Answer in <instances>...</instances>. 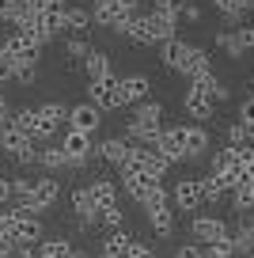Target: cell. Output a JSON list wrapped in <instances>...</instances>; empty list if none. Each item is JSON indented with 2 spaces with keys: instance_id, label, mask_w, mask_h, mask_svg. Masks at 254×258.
Segmentation results:
<instances>
[{
  "instance_id": "6da1fadb",
  "label": "cell",
  "mask_w": 254,
  "mask_h": 258,
  "mask_svg": "<svg viewBox=\"0 0 254 258\" xmlns=\"http://www.w3.org/2000/svg\"><path fill=\"white\" fill-rule=\"evenodd\" d=\"M125 34L133 42H141V46H152V42L163 46L167 38H178V34H175V19L163 16V12H156V8L133 16V19H129V27H125Z\"/></svg>"
},
{
  "instance_id": "7a4b0ae2",
  "label": "cell",
  "mask_w": 254,
  "mask_h": 258,
  "mask_svg": "<svg viewBox=\"0 0 254 258\" xmlns=\"http://www.w3.org/2000/svg\"><path fill=\"white\" fill-rule=\"evenodd\" d=\"M159 133H163V106L156 99H144L141 106L129 118V141H141V145H156Z\"/></svg>"
},
{
  "instance_id": "3957f363",
  "label": "cell",
  "mask_w": 254,
  "mask_h": 258,
  "mask_svg": "<svg viewBox=\"0 0 254 258\" xmlns=\"http://www.w3.org/2000/svg\"><path fill=\"white\" fill-rule=\"evenodd\" d=\"M201 57H205V49L190 46V42H182V38H167L163 46H159V61H163L167 69H175V73H186V76L194 73V64H198Z\"/></svg>"
},
{
  "instance_id": "277c9868",
  "label": "cell",
  "mask_w": 254,
  "mask_h": 258,
  "mask_svg": "<svg viewBox=\"0 0 254 258\" xmlns=\"http://www.w3.org/2000/svg\"><path fill=\"white\" fill-rule=\"evenodd\" d=\"M57 198H61V182H57L53 175H42V178H38V186H34V194L27 198V202H19L16 209H19V213H31V217H38V213H42V209H49Z\"/></svg>"
},
{
  "instance_id": "5b68a950",
  "label": "cell",
  "mask_w": 254,
  "mask_h": 258,
  "mask_svg": "<svg viewBox=\"0 0 254 258\" xmlns=\"http://www.w3.org/2000/svg\"><path fill=\"white\" fill-rule=\"evenodd\" d=\"M4 53L16 61V69H31V64H38V53H42V46L38 42H31L27 34H19V31H12L8 38H4Z\"/></svg>"
},
{
  "instance_id": "8992f818",
  "label": "cell",
  "mask_w": 254,
  "mask_h": 258,
  "mask_svg": "<svg viewBox=\"0 0 254 258\" xmlns=\"http://www.w3.org/2000/svg\"><path fill=\"white\" fill-rule=\"evenodd\" d=\"M88 91H91L88 103H95L99 110H118V106H125V95H121V80H118V76H103V80H95Z\"/></svg>"
},
{
  "instance_id": "52a82bcc",
  "label": "cell",
  "mask_w": 254,
  "mask_h": 258,
  "mask_svg": "<svg viewBox=\"0 0 254 258\" xmlns=\"http://www.w3.org/2000/svg\"><path fill=\"white\" fill-rule=\"evenodd\" d=\"M91 19H95L99 27H110V31H118V34H125V27H129V12L121 8L118 0H95V8H91Z\"/></svg>"
},
{
  "instance_id": "ba28073f",
  "label": "cell",
  "mask_w": 254,
  "mask_h": 258,
  "mask_svg": "<svg viewBox=\"0 0 254 258\" xmlns=\"http://www.w3.org/2000/svg\"><path fill=\"white\" fill-rule=\"evenodd\" d=\"M213 91L209 88H198V84H190V88H186V95H182V110L190 114L194 121H201V125H205V118H213Z\"/></svg>"
},
{
  "instance_id": "9c48e42d",
  "label": "cell",
  "mask_w": 254,
  "mask_h": 258,
  "mask_svg": "<svg viewBox=\"0 0 254 258\" xmlns=\"http://www.w3.org/2000/svg\"><path fill=\"white\" fill-rule=\"evenodd\" d=\"M125 167H141V171H148L152 178H159V182H163V175H167V167H171V163H167V156L159 152L156 145H141Z\"/></svg>"
},
{
  "instance_id": "30bf717a",
  "label": "cell",
  "mask_w": 254,
  "mask_h": 258,
  "mask_svg": "<svg viewBox=\"0 0 254 258\" xmlns=\"http://www.w3.org/2000/svg\"><path fill=\"white\" fill-rule=\"evenodd\" d=\"M121 182H125V194L129 198H137V202H148L152 198V190L159 186V178H152L148 171H141V167H121Z\"/></svg>"
},
{
  "instance_id": "8fae6325",
  "label": "cell",
  "mask_w": 254,
  "mask_h": 258,
  "mask_svg": "<svg viewBox=\"0 0 254 258\" xmlns=\"http://www.w3.org/2000/svg\"><path fill=\"white\" fill-rule=\"evenodd\" d=\"M61 148L69 156V167H84L91 160V133H80V129H69L61 137Z\"/></svg>"
},
{
  "instance_id": "7c38bea8",
  "label": "cell",
  "mask_w": 254,
  "mask_h": 258,
  "mask_svg": "<svg viewBox=\"0 0 254 258\" xmlns=\"http://www.w3.org/2000/svg\"><path fill=\"white\" fill-rule=\"evenodd\" d=\"M190 232H194V239H201L209 247V243H231V228L224 224L220 217H198L190 224Z\"/></svg>"
},
{
  "instance_id": "4fadbf2b",
  "label": "cell",
  "mask_w": 254,
  "mask_h": 258,
  "mask_svg": "<svg viewBox=\"0 0 254 258\" xmlns=\"http://www.w3.org/2000/svg\"><path fill=\"white\" fill-rule=\"evenodd\" d=\"M8 239H16V247H23V243H31V247H38L42 239H46V232H42V220L31 217V213H19L16 224H12Z\"/></svg>"
},
{
  "instance_id": "5bb4252c",
  "label": "cell",
  "mask_w": 254,
  "mask_h": 258,
  "mask_svg": "<svg viewBox=\"0 0 254 258\" xmlns=\"http://www.w3.org/2000/svg\"><path fill=\"white\" fill-rule=\"evenodd\" d=\"M12 121H16V125L23 129L31 141H49V137L57 133V125H49V121L42 118V110H19Z\"/></svg>"
},
{
  "instance_id": "9a60e30c",
  "label": "cell",
  "mask_w": 254,
  "mask_h": 258,
  "mask_svg": "<svg viewBox=\"0 0 254 258\" xmlns=\"http://www.w3.org/2000/svg\"><path fill=\"white\" fill-rule=\"evenodd\" d=\"M156 148L167 156V163H182V160H190V156H186V133H182V125L163 129V133H159V141H156Z\"/></svg>"
},
{
  "instance_id": "2e32d148",
  "label": "cell",
  "mask_w": 254,
  "mask_h": 258,
  "mask_svg": "<svg viewBox=\"0 0 254 258\" xmlns=\"http://www.w3.org/2000/svg\"><path fill=\"white\" fill-rule=\"evenodd\" d=\"M171 202H175L182 213L198 209V205H201V178H194V175L178 178V182H175V190H171Z\"/></svg>"
},
{
  "instance_id": "e0dca14e",
  "label": "cell",
  "mask_w": 254,
  "mask_h": 258,
  "mask_svg": "<svg viewBox=\"0 0 254 258\" xmlns=\"http://www.w3.org/2000/svg\"><path fill=\"white\" fill-rule=\"evenodd\" d=\"M103 125V110L95 103H80L69 110V129H80V133H95Z\"/></svg>"
},
{
  "instance_id": "ac0fdd59",
  "label": "cell",
  "mask_w": 254,
  "mask_h": 258,
  "mask_svg": "<svg viewBox=\"0 0 254 258\" xmlns=\"http://www.w3.org/2000/svg\"><path fill=\"white\" fill-rule=\"evenodd\" d=\"M133 141L129 137H106L103 145H99V156H103L106 163H114V167H125L129 160H133Z\"/></svg>"
},
{
  "instance_id": "d6986e66",
  "label": "cell",
  "mask_w": 254,
  "mask_h": 258,
  "mask_svg": "<svg viewBox=\"0 0 254 258\" xmlns=\"http://www.w3.org/2000/svg\"><path fill=\"white\" fill-rule=\"evenodd\" d=\"M31 145H34V141L27 137V133H23V129H19L12 118H4V121H0V148H4L8 156H19V152H27Z\"/></svg>"
},
{
  "instance_id": "ffe728a7",
  "label": "cell",
  "mask_w": 254,
  "mask_h": 258,
  "mask_svg": "<svg viewBox=\"0 0 254 258\" xmlns=\"http://www.w3.org/2000/svg\"><path fill=\"white\" fill-rule=\"evenodd\" d=\"M182 133H186V156L190 160H201V156L209 152V129L201 125V121H194V125H182Z\"/></svg>"
},
{
  "instance_id": "44dd1931",
  "label": "cell",
  "mask_w": 254,
  "mask_h": 258,
  "mask_svg": "<svg viewBox=\"0 0 254 258\" xmlns=\"http://www.w3.org/2000/svg\"><path fill=\"white\" fill-rule=\"evenodd\" d=\"M88 190H91V202L99 205V213L118 209V186H114L110 178H95V182H91Z\"/></svg>"
},
{
  "instance_id": "7402d4cb",
  "label": "cell",
  "mask_w": 254,
  "mask_h": 258,
  "mask_svg": "<svg viewBox=\"0 0 254 258\" xmlns=\"http://www.w3.org/2000/svg\"><path fill=\"white\" fill-rule=\"evenodd\" d=\"M148 91H152V80H148V76H141V73L121 76V95H125V106H129V103H144V99H148Z\"/></svg>"
},
{
  "instance_id": "603a6c76",
  "label": "cell",
  "mask_w": 254,
  "mask_h": 258,
  "mask_svg": "<svg viewBox=\"0 0 254 258\" xmlns=\"http://www.w3.org/2000/svg\"><path fill=\"white\" fill-rule=\"evenodd\" d=\"M231 247L243 250V254H250V250H254V217H250V213L239 217V224L231 228Z\"/></svg>"
},
{
  "instance_id": "cb8c5ba5",
  "label": "cell",
  "mask_w": 254,
  "mask_h": 258,
  "mask_svg": "<svg viewBox=\"0 0 254 258\" xmlns=\"http://www.w3.org/2000/svg\"><path fill=\"white\" fill-rule=\"evenodd\" d=\"M133 235L125 232V228H121V232H110L103 239V250H99V254H110V258H129V250H133Z\"/></svg>"
},
{
  "instance_id": "d4e9b609",
  "label": "cell",
  "mask_w": 254,
  "mask_h": 258,
  "mask_svg": "<svg viewBox=\"0 0 254 258\" xmlns=\"http://www.w3.org/2000/svg\"><path fill=\"white\" fill-rule=\"evenodd\" d=\"M72 209H76V217L84 220V224H95V220L103 217V213H99V205L91 202V190H88V186L72 194Z\"/></svg>"
},
{
  "instance_id": "484cf974",
  "label": "cell",
  "mask_w": 254,
  "mask_h": 258,
  "mask_svg": "<svg viewBox=\"0 0 254 258\" xmlns=\"http://www.w3.org/2000/svg\"><path fill=\"white\" fill-rule=\"evenodd\" d=\"M38 258H84V254H80L69 239H61V235H57V239H42V243H38Z\"/></svg>"
},
{
  "instance_id": "4316f807",
  "label": "cell",
  "mask_w": 254,
  "mask_h": 258,
  "mask_svg": "<svg viewBox=\"0 0 254 258\" xmlns=\"http://www.w3.org/2000/svg\"><path fill=\"white\" fill-rule=\"evenodd\" d=\"M84 73H88L91 84L103 80V76H114V73H110V57H106L103 49H91V53L84 57Z\"/></svg>"
},
{
  "instance_id": "83f0119b",
  "label": "cell",
  "mask_w": 254,
  "mask_h": 258,
  "mask_svg": "<svg viewBox=\"0 0 254 258\" xmlns=\"http://www.w3.org/2000/svg\"><path fill=\"white\" fill-rule=\"evenodd\" d=\"M228 202H231V209H235L239 217H246V213L254 209V186H250V178H243V182H239L235 190H231V198H228Z\"/></svg>"
},
{
  "instance_id": "f1b7e54d",
  "label": "cell",
  "mask_w": 254,
  "mask_h": 258,
  "mask_svg": "<svg viewBox=\"0 0 254 258\" xmlns=\"http://www.w3.org/2000/svg\"><path fill=\"white\" fill-rule=\"evenodd\" d=\"M144 213H148V224H152L156 235H171L175 232V209H171V205H163V209H144Z\"/></svg>"
},
{
  "instance_id": "f546056e",
  "label": "cell",
  "mask_w": 254,
  "mask_h": 258,
  "mask_svg": "<svg viewBox=\"0 0 254 258\" xmlns=\"http://www.w3.org/2000/svg\"><path fill=\"white\" fill-rule=\"evenodd\" d=\"M38 163L53 175V171H61V167H69V156H65V148L57 145V148H42L38 152Z\"/></svg>"
},
{
  "instance_id": "4dcf8cb0",
  "label": "cell",
  "mask_w": 254,
  "mask_h": 258,
  "mask_svg": "<svg viewBox=\"0 0 254 258\" xmlns=\"http://www.w3.org/2000/svg\"><path fill=\"white\" fill-rule=\"evenodd\" d=\"M228 194H224V186L216 182L213 175H201V202H209V205H216V202H224Z\"/></svg>"
},
{
  "instance_id": "1f68e13d",
  "label": "cell",
  "mask_w": 254,
  "mask_h": 258,
  "mask_svg": "<svg viewBox=\"0 0 254 258\" xmlns=\"http://www.w3.org/2000/svg\"><path fill=\"white\" fill-rule=\"evenodd\" d=\"M88 23H91V12L84 8H69L61 16V27H69V31H88Z\"/></svg>"
},
{
  "instance_id": "d6a6232c",
  "label": "cell",
  "mask_w": 254,
  "mask_h": 258,
  "mask_svg": "<svg viewBox=\"0 0 254 258\" xmlns=\"http://www.w3.org/2000/svg\"><path fill=\"white\" fill-rule=\"evenodd\" d=\"M38 110H42V118H46L49 125H61V121H69V110H72V106H65V103H42Z\"/></svg>"
},
{
  "instance_id": "836d02e7",
  "label": "cell",
  "mask_w": 254,
  "mask_h": 258,
  "mask_svg": "<svg viewBox=\"0 0 254 258\" xmlns=\"http://www.w3.org/2000/svg\"><path fill=\"white\" fill-rule=\"evenodd\" d=\"M186 8H190V0H156V12H163V16H171V19H178Z\"/></svg>"
},
{
  "instance_id": "e575fe53",
  "label": "cell",
  "mask_w": 254,
  "mask_h": 258,
  "mask_svg": "<svg viewBox=\"0 0 254 258\" xmlns=\"http://www.w3.org/2000/svg\"><path fill=\"white\" fill-rule=\"evenodd\" d=\"M216 46H220V49H224L228 57H243V46H239L235 31H231V34H216Z\"/></svg>"
},
{
  "instance_id": "d590c367",
  "label": "cell",
  "mask_w": 254,
  "mask_h": 258,
  "mask_svg": "<svg viewBox=\"0 0 254 258\" xmlns=\"http://www.w3.org/2000/svg\"><path fill=\"white\" fill-rule=\"evenodd\" d=\"M213 8H220L228 19H243L246 12H243V0H213Z\"/></svg>"
},
{
  "instance_id": "8d00e7d4",
  "label": "cell",
  "mask_w": 254,
  "mask_h": 258,
  "mask_svg": "<svg viewBox=\"0 0 254 258\" xmlns=\"http://www.w3.org/2000/svg\"><path fill=\"white\" fill-rule=\"evenodd\" d=\"M201 254L205 258H235V247H231V243H209Z\"/></svg>"
},
{
  "instance_id": "74e56055",
  "label": "cell",
  "mask_w": 254,
  "mask_h": 258,
  "mask_svg": "<svg viewBox=\"0 0 254 258\" xmlns=\"http://www.w3.org/2000/svg\"><path fill=\"white\" fill-rule=\"evenodd\" d=\"M99 220H103V224L110 228V232H121V228H125V213H121V209H106Z\"/></svg>"
},
{
  "instance_id": "f35d334b",
  "label": "cell",
  "mask_w": 254,
  "mask_h": 258,
  "mask_svg": "<svg viewBox=\"0 0 254 258\" xmlns=\"http://www.w3.org/2000/svg\"><path fill=\"white\" fill-rule=\"evenodd\" d=\"M16 217H19V209H16V205H4V209H0V235H8V232H12Z\"/></svg>"
},
{
  "instance_id": "ab89813d",
  "label": "cell",
  "mask_w": 254,
  "mask_h": 258,
  "mask_svg": "<svg viewBox=\"0 0 254 258\" xmlns=\"http://www.w3.org/2000/svg\"><path fill=\"white\" fill-rule=\"evenodd\" d=\"M239 125H254V95H246L239 103Z\"/></svg>"
},
{
  "instance_id": "60d3db41",
  "label": "cell",
  "mask_w": 254,
  "mask_h": 258,
  "mask_svg": "<svg viewBox=\"0 0 254 258\" xmlns=\"http://www.w3.org/2000/svg\"><path fill=\"white\" fill-rule=\"evenodd\" d=\"M4 80H16V61L0 49V84H4Z\"/></svg>"
},
{
  "instance_id": "b9f144b4",
  "label": "cell",
  "mask_w": 254,
  "mask_h": 258,
  "mask_svg": "<svg viewBox=\"0 0 254 258\" xmlns=\"http://www.w3.org/2000/svg\"><path fill=\"white\" fill-rule=\"evenodd\" d=\"M12 202H16V186H12V178H0V209Z\"/></svg>"
},
{
  "instance_id": "7bdbcfd3",
  "label": "cell",
  "mask_w": 254,
  "mask_h": 258,
  "mask_svg": "<svg viewBox=\"0 0 254 258\" xmlns=\"http://www.w3.org/2000/svg\"><path fill=\"white\" fill-rule=\"evenodd\" d=\"M235 38H239V46H243V53L254 49V27H235Z\"/></svg>"
},
{
  "instance_id": "ee69618b",
  "label": "cell",
  "mask_w": 254,
  "mask_h": 258,
  "mask_svg": "<svg viewBox=\"0 0 254 258\" xmlns=\"http://www.w3.org/2000/svg\"><path fill=\"white\" fill-rule=\"evenodd\" d=\"M65 49H69L72 57H88V53H91V46H88L84 38H69V46H65Z\"/></svg>"
},
{
  "instance_id": "f6af8a7d",
  "label": "cell",
  "mask_w": 254,
  "mask_h": 258,
  "mask_svg": "<svg viewBox=\"0 0 254 258\" xmlns=\"http://www.w3.org/2000/svg\"><path fill=\"white\" fill-rule=\"evenodd\" d=\"M171 258H205V254H201V247H194V243H186V247H178V250H175V254H171Z\"/></svg>"
},
{
  "instance_id": "bcb514c9",
  "label": "cell",
  "mask_w": 254,
  "mask_h": 258,
  "mask_svg": "<svg viewBox=\"0 0 254 258\" xmlns=\"http://www.w3.org/2000/svg\"><path fill=\"white\" fill-rule=\"evenodd\" d=\"M34 76H38V64H31V69H16V80L19 84H34Z\"/></svg>"
},
{
  "instance_id": "7dc6e473",
  "label": "cell",
  "mask_w": 254,
  "mask_h": 258,
  "mask_svg": "<svg viewBox=\"0 0 254 258\" xmlns=\"http://www.w3.org/2000/svg\"><path fill=\"white\" fill-rule=\"evenodd\" d=\"M16 8H19V0H0V19H8V23H12Z\"/></svg>"
},
{
  "instance_id": "c3c4849f",
  "label": "cell",
  "mask_w": 254,
  "mask_h": 258,
  "mask_svg": "<svg viewBox=\"0 0 254 258\" xmlns=\"http://www.w3.org/2000/svg\"><path fill=\"white\" fill-rule=\"evenodd\" d=\"M0 258H16V239L0 235Z\"/></svg>"
},
{
  "instance_id": "681fc988",
  "label": "cell",
  "mask_w": 254,
  "mask_h": 258,
  "mask_svg": "<svg viewBox=\"0 0 254 258\" xmlns=\"http://www.w3.org/2000/svg\"><path fill=\"white\" fill-rule=\"evenodd\" d=\"M38 152H42V148H34V145H31L27 152H19L16 160H19V163H38Z\"/></svg>"
},
{
  "instance_id": "f907efd6",
  "label": "cell",
  "mask_w": 254,
  "mask_h": 258,
  "mask_svg": "<svg viewBox=\"0 0 254 258\" xmlns=\"http://www.w3.org/2000/svg\"><path fill=\"white\" fill-rule=\"evenodd\" d=\"M129 258H156V254H152V250L144 247L141 239H137V243H133V250H129Z\"/></svg>"
},
{
  "instance_id": "816d5d0a",
  "label": "cell",
  "mask_w": 254,
  "mask_h": 258,
  "mask_svg": "<svg viewBox=\"0 0 254 258\" xmlns=\"http://www.w3.org/2000/svg\"><path fill=\"white\" fill-rule=\"evenodd\" d=\"M209 91H213V99H216V103H224V99H228V88H224L220 80H216V84H213V88H209Z\"/></svg>"
},
{
  "instance_id": "f5cc1de1",
  "label": "cell",
  "mask_w": 254,
  "mask_h": 258,
  "mask_svg": "<svg viewBox=\"0 0 254 258\" xmlns=\"http://www.w3.org/2000/svg\"><path fill=\"white\" fill-rule=\"evenodd\" d=\"M186 19H190V23H198V19H201V8H194V4H190V8H186Z\"/></svg>"
},
{
  "instance_id": "db71d44e",
  "label": "cell",
  "mask_w": 254,
  "mask_h": 258,
  "mask_svg": "<svg viewBox=\"0 0 254 258\" xmlns=\"http://www.w3.org/2000/svg\"><path fill=\"white\" fill-rule=\"evenodd\" d=\"M0 118H8V99H4V91H0Z\"/></svg>"
},
{
  "instance_id": "11a10c76",
  "label": "cell",
  "mask_w": 254,
  "mask_h": 258,
  "mask_svg": "<svg viewBox=\"0 0 254 258\" xmlns=\"http://www.w3.org/2000/svg\"><path fill=\"white\" fill-rule=\"evenodd\" d=\"M243 12H254V0H243Z\"/></svg>"
},
{
  "instance_id": "9f6ffc18",
  "label": "cell",
  "mask_w": 254,
  "mask_h": 258,
  "mask_svg": "<svg viewBox=\"0 0 254 258\" xmlns=\"http://www.w3.org/2000/svg\"><path fill=\"white\" fill-rule=\"evenodd\" d=\"M99 258H110V254H99Z\"/></svg>"
},
{
  "instance_id": "6f0895ef",
  "label": "cell",
  "mask_w": 254,
  "mask_h": 258,
  "mask_svg": "<svg viewBox=\"0 0 254 258\" xmlns=\"http://www.w3.org/2000/svg\"><path fill=\"white\" fill-rule=\"evenodd\" d=\"M246 258H254V250H250V254H246Z\"/></svg>"
}]
</instances>
